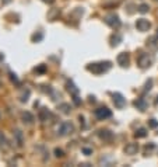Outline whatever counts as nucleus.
I'll list each match as a JSON object with an SVG mask.
<instances>
[{
  "instance_id": "obj_8",
  "label": "nucleus",
  "mask_w": 158,
  "mask_h": 167,
  "mask_svg": "<svg viewBox=\"0 0 158 167\" xmlns=\"http://www.w3.org/2000/svg\"><path fill=\"white\" fill-rule=\"evenodd\" d=\"M137 150H139V145L137 143H129V145H126V148H125V152L127 154H136Z\"/></svg>"
},
{
  "instance_id": "obj_16",
  "label": "nucleus",
  "mask_w": 158,
  "mask_h": 167,
  "mask_svg": "<svg viewBox=\"0 0 158 167\" xmlns=\"http://www.w3.org/2000/svg\"><path fill=\"white\" fill-rule=\"evenodd\" d=\"M157 103H158V100H157Z\"/></svg>"
},
{
  "instance_id": "obj_4",
  "label": "nucleus",
  "mask_w": 158,
  "mask_h": 167,
  "mask_svg": "<svg viewBox=\"0 0 158 167\" xmlns=\"http://www.w3.org/2000/svg\"><path fill=\"white\" fill-rule=\"evenodd\" d=\"M136 28L141 32L148 31V30L151 28V23L145 18H140V20H137V23H136Z\"/></svg>"
},
{
  "instance_id": "obj_5",
  "label": "nucleus",
  "mask_w": 158,
  "mask_h": 167,
  "mask_svg": "<svg viewBox=\"0 0 158 167\" xmlns=\"http://www.w3.org/2000/svg\"><path fill=\"white\" fill-rule=\"evenodd\" d=\"M111 115H112V112H111L108 108H98V109H95V117H97L98 119H105V118H109Z\"/></svg>"
},
{
  "instance_id": "obj_2",
  "label": "nucleus",
  "mask_w": 158,
  "mask_h": 167,
  "mask_svg": "<svg viewBox=\"0 0 158 167\" xmlns=\"http://www.w3.org/2000/svg\"><path fill=\"white\" fill-rule=\"evenodd\" d=\"M137 63L141 69H147V68H150L152 63V58L148 55V53H141L140 55L139 60H137Z\"/></svg>"
},
{
  "instance_id": "obj_14",
  "label": "nucleus",
  "mask_w": 158,
  "mask_h": 167,
  "mask_svg": "<svg viewBox=\"0 0 158 167\" xmlns=\"http://www.w3.org/2000/svg\"><path fill=\"white\" fill-rule=\"evenodd\" d=\"M148 125H150L151 128H157V126H158V122L155 121V119H150V122H148Z\"/></svg>"
},
{
  "instance_id": "obj_11",
  "label": "nucleus",
  "mask_w": 158,
  "mask_h": 167,
  "mask_svg": "<svg viewBox=\"0 0 158 167\" xmlns=\"http://www.w3.org/2000/svg\"><path fill=\"white\" fill-rule=\"evenodd\" d=\"M99 136H101L102 139H105V141L112 139V134H111L109 131H99Z\"/></svg>"
},
{
  "instance_id": "obj_1",
  "label": "nucleus",
  "mask_w": 158,
  "mask_h": 167,
  "mask_svg": "<svg viewBox=\"0 0 158 167\" xmlns=\"http://www.w3.org/2000/svg\"><path fill=\"white\" fill-rule=\"evenodd\" d=\"M111 68V62H99V63H92L87 66V69L90 72H92L95 75H99V73H104V72H107L108 69Z\"/></svg>"
},
{
  "instance_id": "obj_6",
  "label": "nucleus",
  "mask_w": 158,
  "mask_h": 167,
  "mask_svg": "<svg viewBox=\"0 0 158 167\" xmlns=\"http://www.w3.org/2000/svg\"><path fill=\"white\" fill-rule=\"evenodd\" d=\"M114 103H115V105H116L118 108H122V107H125L126 100L123 98L122 94H119V93H115V94H114Z\"/></svg>"
},
{
  "instance_id": "obj_9",
  "label": "nucleus",
  "mask_w": 158,
  "mask_h": 167,
  "mask_svg": "<svg viewBox=\"0 0 158 167\" xmlns=\"http://www.w3.org/2000/svg\"><path fill=\"white\" fill-rule=\"evenodd\" d=\"M134 105H136V107H137L140 111H144V109L147 108V103H145L143 98H137V100L134 101Z\"/></svg>"
},
{
  "instance_id": "obj_10",
  "label": "nucleus",
  "mask_w": 158,
  "mask_h": 167,
  "mask_svg": "<svg viewBox=\"0 0 158 167\" xmlns=\"http://www.w3.org/2000/svg\"><path fill=\"white\" fill-rule=\"evenodd\" d=\"M111 41H112V42H111V45H112V46H116V45H118V44L120 42V41H122V37H120L119 34H115V35H112Z\"/></svg>"
},
{
  "instance_id": "obj_3",
  "label": "nucleus",
  "mask_w": 158,
  "mask_h": 167,
  "mask_svg": "<svg viewBox=\"0 0 158 167\" xmlns=\"http://www.w3.org/2000/svg\"><path fill=\"white\" fill-rule=\"evenodd\" d=\"M105 23H107L109 27L115 28V30L120 27V20H119V17H118L116 14H111V16H107V18H105Z\"/></svg>"
},
{
  "instance_id": "obj_12",
  "label": "nucleus",
  "mask_w": 158,
  "mask_h": 167,
  "mask_svg": "<svg viewBox=\"0 0 158 167\" xmlns=\"http://www.w3.org/2000/svg\"><path fill=\"white\" fill-rule=\"evenodd\" d=\"M134 135H136V138H144V136H147V131H145L144 128H140L136 131Z\"/></svg>"
},
{
  "instance_id": "obj_7",
  "label": "nucleus",
  "mask_w": 158,
  "mask_h": 167,
  "mask_svg": "<svg viewBox=\"0 0 158 167\" xmlns=\"http://www.w3.org/2000/svg\"><path fill=\"white\" fill-rule=\"evenodd\" d=\"M118 63L122 66V68H126L127 65H129V55L127 53H120L119 56H118Z\"/></svg>"
},
{
  "instance_id": "obj_13",
  "label": "nucleus",
  "mask_w": 158,
  "mask_h": 167,
  "mask_svg": "<svg viewBox=\"0 0 158 167\" xmlns=\"http://www.w3.org/2000/svg\"><path fill=\"white\" fill-rule=\"evenodd\" d=\"M139 11L140 13H147V11H148V6H147V4H140Z\"/></svg>"
},
{
  "instance_id": "obj_15",
  "label": "nucleus",
  "mask_w": 158,
  "mask_h": 167,
  "mask_svg": "<svg viewBox=\"0 0 158 167\" xmlns=\"http://www.w3.org/2000/svg\"><path fill=\"white\" fill-rule=\"evenodd\" d=\"M155 37H157V38H158V30H157V35H155Z\"/></svg>"
}]
</instances>
